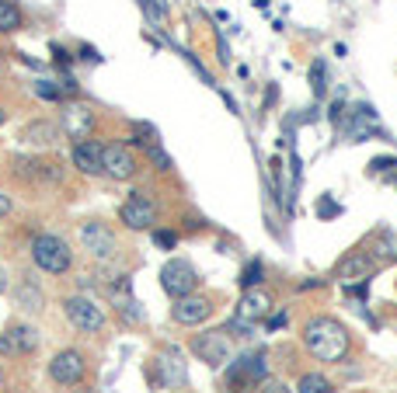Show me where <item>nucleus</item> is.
I'll return each mask as SVG.
<instances>
[{
	"label": "nucleus",
	"mask_w": 397,
	"mask_h": 393,
	"mask_svg": "<svg viewBox=\"0 0 397 393\" xmlns=\"http://www.w3.org/2000/svg\"><path fill=\"white\" fill-rule=\"evenodd\" d=\"M171 317L181 327H198V324H206L213 317V299L210 296H195V292L192 296H181V299H174Z\"/></svg>",
	"instance_id": "nucleus-8"
},
{
	"label": "nucleus",
	"mask_w": 397,
	"mask_h": 393,
	"mask_svg": "<svg viewBox=\"0 0 397 393\" xmlns=\"http://www.w3.org/2000/svg\"><path fill=\"white\" fill-rule=\"evenodd\" d=\"M296 390H300V393H331V383H328V376H321V372H307V376H300Z\"/></svg>",
	"instance_id": "nucleus-23"
},
{
	"label": "nucleus",
	"mask_w": 397,
	"mask_h": 393,
	"mask_svg": "<svg viewBox=\"0 0 397 393\" xmlns=\"http://www.w3.org/2000/svg\"><path fill=\"white\" fill-rule=\"evenodd\" d=\"M8 285H11V282H8V271H4V268H0V296H4V292H8Z\"/></svg>",
	"instance_id": "nucleus-39"
},
{
	"label": "nucleus",
	"mask_w": 397,
	"mask_h": 393,
	"mask_svg": "<svg viewBox=\"0 0 397 393\" xmlns=\"http://www.w3.org/2000/svg\"><path fill=\"white\" fill-rule=\"evenodd\" d=\"M153 244H157L160 251H171V247L178 244V237H174L171 230H153Z\"/></svg>",
	"instance_id": "nucleus-30"
},
{
	"label": "nucleus",
	"mask_w": 397,
	"mask_h": 393,
	"mask_svg": "<svg viewBox=\"0 0 397 393\" xmlns=\"http://www.w3.org/2000/svg\"><path fill=\"white\" fill-rule=\"evenodd\" d=\"M369 167H373V174H394L397 171V157H376Z\"/></svg>",
	"instance_id": "nucleus-29"
},
{
	"label": "nucleus",
	"mask_w": 397,
	"mask_h": 393,
	"mask_svg": "<svg viewBox=\"0 0 397 393\" xmlns=\"http://www.w3.org/2000/svg\"><path fill=\"white\" fill-rule=\"evenodd\" d=\"M60 94H67V98H77V94H81V87H77V81H74V77H67V81H60Z\"/></svg>",
	"instance_id": "nucleus-32"
},
{
	"label": "nucleus",
	"mask_w": 397,
	"mask_h": 393,
	"mask_svg": "<svg viewBox=\"0 0 397 393\" xmlns=\"http://www.w3.org/2000/svg\"><path fill=\"white\" fill-rule=\"evenodd\" d=\"M146 157H150V164H157V171H171V157H167V153H164L157 143L146 150Z\"/></svg>",
	"instance_id": "nucleus-28"
},
{
	"label": "nucleus",
	"mask_w": 397,
	"mask_h": 393,
	"mask_svg": "<svg viewBox=\"0 0 397 393\" xmlns=\"http://www.w3.org/2000/svg\"><path fill=\"white\" fill-rule=\"evenodd\" d=\"M32 91H35V98H42V101H60V98H63V94H60V84H53V81H35Z\"/></svg>",
	"instance_id": "nucleus-26"
},
{
	"label": "nucleus",
	"mask_w": 397,
	"mask_h": 393,
	"mask_svg": "<svg viewBox=\"0 0 397 393\" xmlns=\"http://www.w3.org/2000/svg\"><path fill=\"white\" fill-rule=\"evenodd\" d=\"M11 171L22 178V181H42L46 178V164L39 157H15L11 160Z\"/></svg>",
	"instance_id": "nucleus-19"
},
{
	"label": "nucleus",
	"mask_w": 397,
	"mask_h": 393,
	"mask_svg": "<svg viewBox=\"0 0 397 393\" xmlns=\"http://www.w3.org/2000/svg\"><path fill=\"white\" fill-rule=\"evenodd\" d=\"M195 285H198V271H195L185 258H171V261L160 268V289H164L171 299L192 296Z\"/></svg>",
	"instance_id": "nucleus-5"
},
{
	"label": "nucleus",
	"mask_w": 397,
	"mask_h": 393,
	"mask_svg": "<svg viewBox=\"0 0 397 393\" xmlns=\"http://www.w3.org/2000/svg\"><path fill=\"white\" fill-rule=\"evenodd\" d=\"M32 261H35L42 271H49V275H63V271H70V265H74V251H70V244H67L63 237H56V233H39V237L32 240Z\"/></svg>",
	"instance_id": "nucleus-2"
},
{
	"label": "nucleus",
	"mask_w": 397,
	"mask_h": 393,
	"mask_svg": "<svg viewBox=\"0 0 397 393\" xmlns=\"http://www.w3.org/2000/svg\"><path fill=\"white\" fill-rule=\"evenodd\" d=\"M81 56H84V60H101V56H98V49H91V46H84V49H81Z\"/></svg>",
	"instance_id": "nucleus-38"
},
{
	"label": "nucleus",
	"mask_w": 397,
	"mask_h": 393,
	"mask_svg": "<svg viewBox=\"0 0 397 393\" xmlns=\"http://www.w3.org/2000/svg\"><path fill=\"white\" fill-rule=\"evenodd\" d=\"M341 212V206L338 202H331V199H321V206H317V216H338Z\"/></svg>",
	"instance_id": "nucleus-31"
},
{
	"label": "nucleus",
	"mask_w": 397,
	"mask_h": 393,
	"mask_svg": "<svg viewBox=\"0 0 397 393\" xmlns=\"http://www.w3.org/2000/svg\"><path fill=\"white\" fill-rule=\"evenodd\" d=\"M105 174L115 178V181H129V178L136 174V157H133V150L122 147V143L105 147Z\"/></svg>",
	"instance_id": "nucleus-14"
},
{
	"label": "nucleus",
	"mask_w": 397,
	"mask_h": 393,
	"mask_svg": "<svg viewBox=\"0 0 397 393\" xmlns=\"http://www.w3.org/2000/svg\"><path fill=\"white\" fill-rule=\"evenodd\" d=\"M0 383H4V369H0Z\"/></svg>",
	"instance_id": "nucleus-42"
},
{
	"label": "nucleus",
	"mask_w": 397,
	"mask_h": 393,
	"mask_svg": "<svg viewBox=\"0 0 397 393\" xmlns=\"http://www.w3.org/2000/svg\"><path fill=\"white\" fill-rule=\"evenodd\" d=\"M74 167H77L81 174H91V178L105 174V147L94 143V140L74 143Z\"/></svg>",
	"instance_id": "nucleus-13"
},
{
	"label": "nucleus",
	"mask_w": 397,
	"mask_h": 393,
	"mask_svg": "<svg viewBox=\"0 0 397 393\" xmlns=\"http://www.w3.org/2000/svg\"><path fill=\"white\" fill-rule=\"evenodd\" d=\"M119 219H122V226H129V230H150V226L157 223V209H153L150 199L133 195V199H126V202L119 206Z\"/></svg>",
	"instance_id": "nucleus-10"
},
{
	"label": "nucleus",
	"mask_w": 397,
	"mask_h": 393,
	"mask_svg": "<svg viewBox=\"0 0 397 393\" xmlns=\"http://www.w3.org/2000/svg\"><path fill=\"white\" fill-rule=\"evenodd\" d=\"M146 4H150V8H153L160 18H167V0H146Z\"/></svg>",
	"instance_id": "nucleus-36"
},
{
	"label": "nucleus",
	"mask_w": 397,
	"mask_h": 393,
	"mask_svg": "<svg viewBox=\"0 0 397 393\" xmlns=\"http://www.w3.org/2000/svg\"><path fill=\"white\" fill-rule=\"evenodd\" d=\"M269 376V362L262 351L255 355H241L234 365H230V386H251V383H262Z\"/></svg>",
	"instance_id": "nucleus-12"
},
{
	"label": "nucleus",
	"mask_w": 397,
	"mask_h": 393,
	"mask_svg": "<svg viewBox=\"0 0 397 393\" xmlns=\"http://www.w3.org/2000/svg\"><path fill=\"white\" fill-rule=\"evenodd\" d=\"M192 355L198 362H206L213 369H223L234 355V344H230V334L227 331H206V334H195L192 337Z\"/></svg>",
	"instance_id": "nucleus-3"
},
{
	"label": "nucleus",
	"mask_w": 397,
	"mask_h": 393,
	"mask_svg": "<svg viewBox=\"0 0 397 393\" xmlns=\"http://www.w3.org/2000/svg\"><path fill=\"white\" fill-rule=\"evenodd\" d=\"M84 372H87V362H84V355H81L77 348H63V351H56L53 362H49V376H53V383H60V386H77V383L84 379Z\"/></svg>",
	"instance_id": "nucleus-7"
},
{
	"label": "nucleus",
	"mask_w": 397,
	"mask_h": 393,
	"mask_svg": "<svg viewBox=\"0 0 397 393\" xmlns=\"http://www.w3.org/2000/svg\"><path fill=\"white\" fill-rule=\"evenodd\" d=\"M63 313H67V320H70L77 331H84V334H98V331L105 327V310H101L91 296H67V299H63Z\"/></svg>",
	"instance_id": "nucleus-6"
},
{
	"label": "nucleus",
	"mask_w": 397,
	"mask_h": 393,
	"mask_svg": "<svg viewBox=\"0 0 397 393\" xmlns=\"http://www.w3.org/2000/svg\"><path fill=\"white\" fill-rule=\"evenodd\" d=\"M18 28H22V8L11 4V0H0V32L15 35Z\"/></svg>",
	"instance_id": "nucleus-21"
},
{
	"label": "nucleus",
	"mask_w": 397,
	"mask_h": 393,
	"mask_svg": "<svg viewBox=\"0 0 397 393\" xmlns=\"http://www.w3.org/2000/svg\"><path fill=\"white\" fill-rule=\"evenodd\" d=\"M53 56H56V63H60V67H70V60H74V56H70V53H63L60 46H53Z\"/></svg>",
	"instance_id": "nucleus-35"
},
{
	"label": "nucleus",
	"mask_w": 397,
	"mask_h": 393,
	"mask_svg": "<svg viewBox=\"0 0 397 393\" xmlns=\"http://www.w3.org/2000/svg\"><path fill=\"white\" fill-rule=\"evenodd\" d=\"M376 258H383V261H394L397 258V233L383 230V237L376 240Z\"/></svg>",
	"instance_id": "nucleus-24"
},
{
	"label": "nucleus",
	"mask_w": 397,
	"mask_h": 393,
	"mask_svg": "<svg viewBox=\"0 0 397 393\" xmlns=\"http://www.w3.org/2000/svg\"><path fill=\"white\" fill-rule=\"evenodd\" d=\"M15 299H18V306H22L25 313H39V310H42V292H39L35 282H22V285L15 289Z\"/></svg>",
	"instance_id": "nucleus-20"
},
{
	"label": "nucleus",
	"mask_w": 397,
	"mask_h": 393,
	"mask_svg": "<svg viewBox=\"0 0 397 393\" xmlns=\"http://www.w3.org/2000/svg\"><path fill=\"white\" fill-rule=\"evenodd\" d=\"M63 129H67V136L74 143L91 140V133H94V112H87V108H67L63 112Z\"/></svg>",
	"instance_id": "nucleus-17"
},
{
	"label": "nucleus",
	"mask_w": 397,
	"mask_h": 393,
	"mask_svg": "<svg viewBox=\"0 0 397 393\" xmlns=\"http://www.w3.org/2000/svg\"><path fill=\"white\" fill-rule=\"evenodd\" d=\"M286 324V313H279V317H269V331H279Z\"/></svg>",
	"instance_id": "nucleus-37"
},
{
	"label": "nucleus",
	"mask_w": 397,
	"mask_h": 393,
	"mask_svg": "<svg viewBox=\"0 0 397 393\" xmlns=\"http://www.w3.org/2000/svg\"><path fill=\"white\" fill-rule=\"evenodd\" d=\"M39 344H42V337L32 324H11L0 334V351L4 355H32V351H39Z\"/></svg>",
	"instance_id": "nucleus-9"
},
{
	"label": "nucleus",
	"mask_w": 397,
	"mask_h": 393,
	"mask_svg": "<svg viewBox=\"0 0 397 393\" xmlns=\"http://www.w3.org/2000/svg\"><path fill=\"white\" fill-rule=\"evenodd\" d=\"M303 344L321 362H341L345 351L352 348V337H348V331L335 317H310L303 324Z\"/></svg>",
	"instance_id": "nucleus-1"
},
{
	"label": "nucleus",
	"mask_w": 397,
	"mask_h": 393,
	"mask_svg": "<svg viewBox=\"0 0 397 393\" xmlns=\"http://www.w3.org/2000/svg\"><path fill=\"white\" fill-rule=\"evenodd\" d=\"M262 278H265V265H262L258 258H251V261L241 268V289H258Z\"/></svg>",
	"instance_id": "nucleus-22"
},
{
	"label": "nucleus",
	"mask_w": 397,
	"mask_h": 393,
	"mask_svg": "<svg viewBox=\"0 0 397 393\" xmlns=\"http://www.w3.org/2000/svg\"><path fill=\"white\" fill-rule=\"evenodd\" d=\"M81 244H84V251H87L94 261H101V265L115 261V254H119V240H115V233H112L105 223H98V219L81 223Z\"/></svg>",
	"instance_id": "nucleus-4"
},
{
	"label": "nucleus",
	"mask_w": 397,
	"mask_h": 393,
	"mask_svg": "<svg viewBox=\"0 0 397 393\" xmlns=\"http://www.w3.org/2000/svg\"><path fill=\"white\" fill-rule=\"evenodd\" d=\"M11 195H4V192H0V219H4V216H11Z\"/></svg>",
	"instance_id": "nucleus-34"
},
{
	"label": "nucleus",
	"mask_w": 397,
	"mask_h": 393,
	"mask_svg": "<svg viewBox=\"0 0 397 393\" xmlns=\"http://www.w3.org/2000/svg\"><path fill=\"white\" fill-rule=\"evenodd\" d=\"M310 87H314L317 98H324V91H328V84H324V60L310 63Z\"/></svg>",
	"instance_id": "nucleus-25"
},
{
	"label": "nucleus",
	"mask_w": 397,
	"mask_h": 393,
	"mask_svg": "<svg viewBox=\"0 0 397 393\" xmlns=\"http://www.w3.org/2000/svg\"><path fill=\"white\" fill-rule=\"evenodd\" d=\"M262 393H293L286 383H279V379H269L265 386H262Z\"/></svg>",
	"instance_id": "nucleus-33"
},
{
	"label": "nucleus",
	"mask_w": 397,
	"mask_h": 393,
	"mask_svg": "<svg viewBox=\"0 0 397 393\" xmlns=\"http://www.w3.org/2000/svg\"><path fill=\"white\" fill-rule=\"evenodd\" d=\"M22 140H25L28 147L46 150V147H53V143L60 140V126H56V122H49V119H35V122H28V126H25Z\"/></svg>",
	"instance_id": "nucleus-18"
},
{
	"label": "nucleus",
	"mask_w": 397,
	"mask_h": 393,
	"mask_svg": "<svg viewBox=\"0 0 397 393\" xmlns=\"http://www.w3.org/2000/svg\"><path fill=\"white\" fill-rule=\"evenodd\" d=\"M4 119H8V112H4V108H0V126H4Z\"/></svg>",
	"instance_id": "nucleus-41"
},
{
	"label": "nucleus",
	"mask_w": 397,
	"mask_h": 393,
	"mask_svg": "<svg viewBox=\"0 0 397 393\" xmlns=\"http://www.w3.org/2000/svg\"><path fill=\"white\" fill-rule=\"evenodd\" d=\"M157 383L160 386H178V383H185V362H181V351L178 348H164L160 355H157Z\"/></svg>",
	"instance_id": "nucleus-16"
},
{
	"label": "nucleus",
	"mask_w": 397,
	"mask_h": 393,
	"mask_svg": "<svg viewBox=\"0 0 397 393\" xmlns=\"http://www.w3.org/2000/svg\"><path fill=\"white\" fill-rule=\"evenodd\" d=\"M373 258L366 254V251H352V254H345L341 261H338V278L348 285V289H355V285H366V278H373Z\"/></svg>",
	"instance_id": "nucleus-11"
},
{
	"label": "nucleus",
	"mask_w": 397,
	"mask_h": 393,
	"mask_svg": "<svg viewBox=\"0 0 397 393\" xmlns=\"http://www.w3.org/2000/svg\"><path fill=\"white\" fill-rule=\"evenodd\" d=\"M70 393H94V390H87V386H77V390H70Z\"/></svg>",
	"instance_id": "nucleus-40"
},
{
	"label": "nucleus",
	"mask_w": 397,
	"mask_h": 393,
	"mask_svg": "<svg viewBox=\"0 0 397 393\" xmlns=\"http://www.w3.org/2000/svg\"><path fill=\"white\" fill-rule=\"evenodd\" d=\"M269 310H272V296H269L265 289H244V296H241L234 317H241V320H248V324H258L262 317H269Z\"/></svg>",
	"instance_id": "nucleus-15"
},
{
	"label": "nucleus",
	"mask_w": 397,
	"mask_h": 393,
	"mask_svg": "<svg viewBox=\"0 0 397 393\" xmlns=\"http://www.w3.org/2000/svg\"><path fill=\"white\" fill-rule=\"evenodd\" d=\"M223 331H227V334H237V337H251V331H255V324H248V320H241V317H230Z\"/></svg>",
	"instance_id": "nucleus-27"
}]
</instances>
